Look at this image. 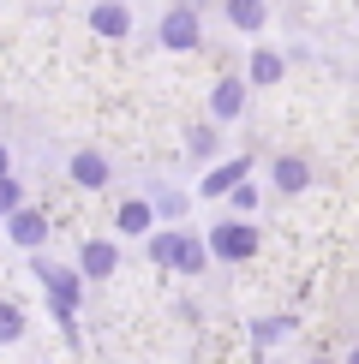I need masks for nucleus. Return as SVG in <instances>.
<instances>
[{"label":"nucleus","mask_w":359,"mask_h":364,"mask_svg":"<svg viewBox=\"0 0 359 364\" xmlns=\"http://www.w3.org/2000/svg\"><path fill=\"white\" fill-rule=\"evenodd\" d=\"M162 42H168V48H192V42H198V18H192L186 6L168 12V18H162Z\"/></svg>","instance_id":"f257e3e1"},{"label":"nucleus","mask_w":359,"mask_h":364,"mask_svg":"<svg viewBox=\"0 0 359 364\" xmlns=\"http://www.w3.org/2000/svg\"><path fill=\"white\" fill-rule=\"evenodd\" d=\"M216 251L222 257H251V251H258V233H251V227H216Z\"/></svg>","instance_id":"f03ea898"},{"label":"nucleus","mask_w":359,"mask_h":364,"mask_svg":"<svg viewBox=\"0 0 359 364\" xmlns=\"http://www.w3.org/2000/svg\"><path fill=\"white\" fill-rule=\"evenodd\" d=\"M12 239H19V245H42V239H48V221H42L36 209H12Z\"/></svg>","instance_id":"7ed1b4c3"},{"label":"nucleus","mask_w":359,"mask_h":364,"mask_svg":"<svg viewBox=\"0 0 359 364\" xmlns=\"http://www.w3.org/2000/svg\"><path fill=\"white\" fill-rule=\"evenodd\" d=\"M42 281L54 287V305H60V311H66V305H78V281H72L66 269H42Z\"/></svg>","instance_id":"20e7f679"},{"label":"nucleus","mask_w":359,"mask_h":364,"mask_svg":"<svg viewBox=\"0 0 359 364\" xmlns=\"http://www.w3.org/2000/svg\"><path fill=\"white\" fill-rule=\"evenodd\" d=\"M114 263H120L114 245H90L84 251V275H114Z\"/></svg>","instance_id":"39448f33"},{"label":"nucleus","mask_w":359,"mask_h":364,"mask_svg":"<svg viewBox=\"0 0 359 364\" xmlns=\"http://www.w3.org/2000/svg\"><path fill=\"white\" fill-rule=\"evenodd\" d=\"M126 6H96V30H102V36H126Z\"/></svg>","instance_id":"423d86ee"},{"label":"nucleus","mask_w":359,"mask_h":364,"mask_svg":"<svg viewBox=\"0 0 359 364\" xmlns=\"http://www.w3.org/2000/svg\"><path fill=\"white\" fill-rule=\"evenodd\" d=\"M72 179H78V186H102L108 168H102V156H78V161H72Z\"/></svg>","instance_id":"0eeeda50"},{"label":"nucleus","mask_w":359,"mask_h":364,"mask_svg":"<svg viewBox=\"0 0 359 364\" xmlns=\"http://www.w3.org/2000/svg\"><path fill=\"white\" fill-rule=\"evenodd\" d=\"M306 179H311L306 161H281V168H276V186H281V191H306Z\"/></svg>","instance_id":"6e6552de"},{"label":"nucleus","mask_w":359,"mask_h":364,"mask_svg":"<svg viewBox=\"0 0 359 364\" xmlns=\"http://www.w3.org/2000/svg\"><path fill=\"white\" fill-rule=\"evenodd\" d=\"M209 108H216V119L239 114V84H216V96H209Z\"/></svg>","instance_id":"1a4fd4ad"},{"label":"nucleus","mask_w":359,"mask_h":364,"mask_svg":"<svg viewBox=\"0 0 359 364\" xmlns=\"http://www.w3.org/2000/svg\"><path fill=\"white\" fill-rule=\"evenodd\" d=\"M228 12H234V24H246V30H258V24H264V0H234Z\"/></svg>","instance_id":"9d476101"},{"label":"nucleus","mask_w":359,"mask_h":364,"mask_svg":"<svg viewBox=\"0 0 359 364\" xmlns=\"http://www.w3.org/2000/svg\"><path fill=\"white\" fill-rule=\"evenodd\" d=\"M239 173H246V161H228V168H216V173L204 179V191H209V197H216V191H228V186H234Z\"/></svg>","instance_id":"9b49d317"},{"label":"nucleus","mask_w":359,"mask_h":364,"mask_svg":"<svg viewBox=\"0 0 359 364\" xmlns=\"http://www.w3.org/2000/svg\"><path fill=\"white\" fill-rule=\"evenodd\" d=\"M144 227H150V209H144V203H126V209H120V233H144Z\"/></svg>","instance_id":"f8f14e48"},{"label":"nucleus","mask_w":359,"mask_h":364,"mask_svg":"<svg viewBox=\"0 0 359 364\" xmlns=\"http://www.w3.org/2000/svg\"><path fill=\"white\" fill-rule=\"evenodd\" d=\"M251 78H258V84H276V78H281V60H276V54H258V60H251Z\"/></svg>","instance_id":"ddd939ff"},{"label":"nucleus","mask_w":359,"mask_h":364,"mask_svg":"<svg viewBox=\"0 0 359 364\" xmlns=\"http://www.w3.org/2000/svg\"><path fill=\"white\" fill-rule=\"evenodd\" d=\"M168 263H180V269H198V263H204V251L192 245V239H174V257H168Z\"/></svg>","instance_id":"4468645a"},{"label":"nucleus","mask_w":359,"mask_h":364,"mask_svg":"<svg viewBox=\"0 0 359 364\" xmlns=\"http://www.w3.org/2000/svg\"><path fill=\"white\" fill-rule=\"evenodd\" d=\"M19 335H24V316L12 305H0V341H19Z\"/></svg>","instance_id":"2eb2a0df"},{"label":"nucleus","mask_w":359,"mask_h":364,"mask_svg":"<svg viewBox=\"0 0 359 364\" xmlns=\"http://www.w3.org/2000/svg\"><path fill=\"white\" fill-rule=\"evenodd\" d=\"M0 209H19V186H12L6 173H0Z\"/></svg>","instance_id":"dca6fc26"},{"label":"nucleus","mask_w":359,"mask_h":364,"mask_svg":"<svg viewBox=\"0 0 359 364\" xmlns=\"http://www.w3.org/2000/svg\"><path fill=\"white\" fill-rule=\"evenodd\" d=\"M0 173H6V149H0Z\"/></svg>","instance_id":"f3484780"}]
</instances>
